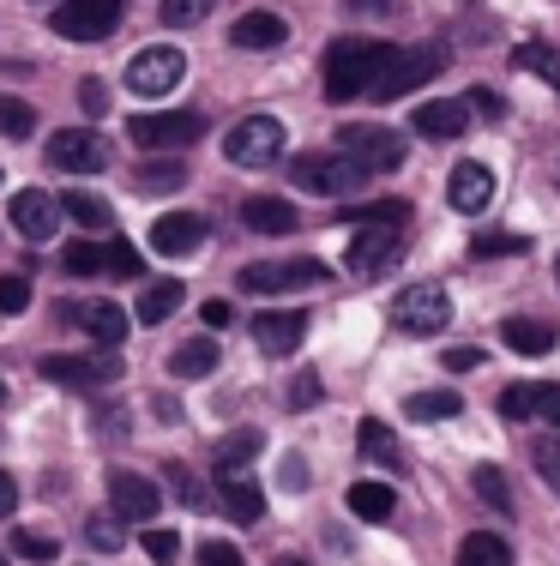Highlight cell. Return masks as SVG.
Instances as JSON below:
<instances>
[{
  "label": "cell",
  "instance_id": "cell-46",
  "mask_svg": "<svg viewBox=\"0 0 560 566\" xmlns=\"http://www.w3.org/2000/svg\"><path fill=\"white\" fill-rule=\"evenodd\" d=\"M145 555H151L157 566H169V560L181 555V536L176 531H145Z\"/></svg>",
  "mask_w": 560,
  "mask_h": 566
},
{
  "label": "cell",
  "instance_id": "cell-47",
  "mask_svg": "<svg viewBox=\"0 0 560 566\" xmlns=\"http://www.w3.org/2000/svg\"><path fill=\"white\" fill-rule=\"evenodd\" d=\"M12 548H19L24 560H55V536H31V531H19V536H12Z\"/></svg>",
  "mask_w": 560,
  "mask_h": 566
},
{
  "label": "cell",
  "instance_id": "cell-60",
  "mask_svg": "<svg viewBox=\"0 0 560 566\" xmlns=\"http://www.w3.org/2000/svg\"><path fill=\"white\" fill-rule=\"evenodd\" d=\"M554 283H560V260H554Z\"/></svg>",
  "mask_w": 560,
  "mask_h": 566
},
{
  "label": "cell",
  "instance_id": "cell-3",
  "mask_svg": "<svg viewBox=\"0 0 560 566\" xmlns=\"http://www.w3.org/2000/svg\"><path fill=\"white\" fill-rule=\"evenodd\" d=\"M289 175H296V187L326 193V199H344V193H356V187H368V169L356 164L350 151H308V157L289 164Z\"/></svg>",
  "mask_w": 560,
  "mask_h": 566
},
{
  "label": "cell",
  "instance_id": "cell-53",
  "mask_svg": "<svg viewBox=\"0 0 560 566\" xmlns=\"http://www.w3.org/2000/svg\"><path fill=\"white\" fill-rule=\"evenodd\" d=\"M284 489H289V494H302V489H308V458H296V452L284 458Z\"/></svg>",
  "mask_w": 560,
  "mask_h": 566
},
{
  "label": "cell",
  "instance_id": "cell-7",
  "mask_svg": "<svg viewBox=\"0 0 560 566\" xmlns=\"http://www.w3.org/2000/svg\"><path fill=\"white\" fill-rule=\"evenodd\" d=\"M446 319H452V295L440 290V283H410V290L392 302V326L410 332V338L446 332Z\"/></svg>",
  "mask_w": 560,
  "mask_h": 566
},
{
  "label": "cell",
  "instance_id": "cell-59",
  "mask_svg": "<svg viewBox=\"0 0 560 566\" xmlns=\"http://www.w3.org/2000/svg\"><path fill=\"white\" fill-rule=\"evenodd\" d=\"M277 566H314V560H302V555H284V560H277Z\"/></svg>",
  "mask_w": 560,
  "mask_h": 566
},
{
  "label": "cell",
  "instance_id": "cell-62",
  "mask_svg": "<svg viewBox=\"0 0 560 566\" xmlns=\"http://www.w3.org/2000/svg\"><path fill=\"white\" fill-rule=\"evenodd\" d=\"M0 181H7V169H0Z\"/></svg>",
  "mask_w": 560,
  "mask_h": 566
},
{
  "label": "cell",
  "instance_id": "cell-14",
  "mask_svg": "<svg viewBox=\"0 0 560 566\" xmlns=\"http://www.w3.org/2000/svg\"><path fill=\"white\" fill-rule=\"evenodd\" d=\"M7 218H12V229H19L24 241H49L61 229V199H49L43 187H24V193H12V206H7Z\"/></svg>",
  "mask_w": 560,
  "mask_h": 566
},
{
  "label": "cell",
  "instance_id": "cell-17",
  "mask_svg": "<svg viewBox=\"0 0 560 566\" xmlns=\"http://www.w3.org/2000/svg\"><path fill=\"white\" fill-rule=\"evenodd\" d=\"M302 338H308V314H302V307H277V314L253 319V344H260L265 356H296Z\"/></svg>",
  "mask_w": 560,
  "mask_h": 566
},
{
  "label": "cell",
  "instance_id": "cell-57",
  "mask_svg": "<svg viewBox=\"0 0 560 566\" xmlns=\"http://www.w3.org/2000/svg\"><path fill=\"white\" fill-rule=\"evenodd\" d=\"M230 319H235L230 302H205V326H230Z\"/></svg>",
  "mask_w": 560,
  "mask_h": 566
},
{
  "label": "cell",
  "instance_id": "cell-51",
  "mask_svg": "<svg viewBox=\"0 0 560 566\" xmlns=\"http://www.w3.org/2000/svg\"><path fill=\"white\" fill-rule=\"evenodd\" d=\"M169 476H176V494H181L187 506H205V489H199V482H193V470H181V464H176V470H169Z\"/></svg>",
  "mask_w": 560,
  "mask_h": 566
},
{
  "label": "cell",
  "instance_id": "cell-28",
  "mask_svg": "<svg viewBox=\"0 0 560 566\" xmlns=\"http://www.w3.org/2000/svg\"><path fill=\"white\" fill-rule=\"evenodd\" d=\"M181 302H187L181 283H151V290L139 295V307H133V319H139V326H163L169 314H181Z\"/></svg>",
  "mask_w": 560,
  "mask_h": 566
},
{
  "label": "cell",
  "instance_id": "cell-35",
  "mask_svg": "<svg viewBox=\"0 0 560 566\" xmlns=\"http://www.w3.org/2000/svg\"><path fill=\"white\" fill-rule=\"evenodd\" d=\"M530 241L525 235H513V229H488V235H476L471 241V253L476 260H506V253H525Z\"/></svg>",
  "mask_w": 560,
  "mask_h": 566
},
{
  "label": "cell",
  "instance_id": "cell-58",
  "mask_svg": "<svg viewBox=\"0 0 560 566\" xmlns=\"http://www.w3.org/2000/svg\"><path fill=\"white\" fill-rule=\"evenodd\" d=\"M392 0H350V12H385Z\"/></svg>",
  "mask_w": 560,
  "mask_h": 566
},
{
  "label": "cell",
  "instance_id": "cell-29",
  "mask_svg": "<svg viewBox=\"0 0 560 566\" xmlns=\"http://www.w3.org/2000/svg\"><path fill=\"white\" fill-rule=\"evenodd\" d=\"M260 447H265L260 428H235V434H223L218 440V476H235L247 458H260Z\"/></svg>",
  "mask_w": 560,
  "mask_h": 566
},
{
  "label": "cell",
  "instance_id": "cell-31",
  "mask_svg": "<svg viewBox=\"0 0 560 566\" xmlns=\"http://www.w3.org/2000/svg\"><path fill=\"white\" fill-rule=\"evenodd\" d=\"M356 447H362V458H373V464H398V440L385 422H373V416H362L356 422Z\"/></svg>",
  "mask_w": 560,
  "mask_h": 566
},
{
  "label": "cell",
  "instance_id": "cell-42",
  "mask_svg": "<svg viewBox=\"0 0 560 566\" xmlns=\"http://www.w3.org/2000/svg\"><path fill=\"white\" fill-rule=\"evenodd\" d=\"M187 169L181 164H145L139 169V193H169V187H181Z\"/></svg>",
  "mask_w": 560,
  "mask_h": 566
},
{
  "label": "cell",
  "instance_id": "cell-20",
  "mask_svg": "<svg viewBox=\"0 0 560 566\" xmlns=\"http://www.w3.org/2000/svg\"><path fill=\"white\" fill-rule=\"evenodd\" d=\"M464 127H471V109L452 97L416 103V115H410V133H422V139H464Z\"/></svg>",
  "mask_w": 560,
  "mask_h": 566
},
{
  "label": "cell",
  "instance_id": "cell-23",
  "mask_svg": "<svg viewBox=\"0 0 560 566\" xmlns=\"http://www.w3.org/2000/svg\"><path fill=\"white\" fill-rule=\"evenodd\" d=\"M242 223L253 229V235H289V229H296V206H289V199L260 193V199H247V206H242Z\"/></svg>",
  "mask_w": 560,
  "mask_h": 566
},
{
  "label": "cell",
  "instance_id": "cell-22",
  "mask_svg": "<svg viewBox=\"0 0 560 566\" xmlns=\"http://www.w3.org/2000/svg\"><path fill=\"white\" fill-rule=\"evenodd\" d=\"M218 494H223V512H230L235 524H260V512H265V489L253 476H218Z\"/></svg>",
  "mask_w": 560,
  "mask_h": 566
},
{
  "label": "cell",
  "instance_id": "cell-38",
  "mask_svg": "<svg viewBox=\"0 0 560 566\" xmlns=\"http://www.w3.org/2000/svg\"><path fill=\"white\" fill-rule=\"evenodd\" d=\"M61 265H66L73 277H91V272H103V265H109V253H103L97 241H73V248L61 253Z\"/></svg>",
  "mask_w": 560,
  "mask_h": 566
},
{
  "label": "cell",
  "instance_id": "cell-25",
  "mask_svg": "<svg viewBox=\"0 0 560 566\" xmlns=\"http://www.w3.org/2000/svg\"><path fill=\"white\" fill-rule=\"evenodd\" d=\"M458 410H464V398L452 392V386H434V392H410V398H404V416H410V422H452Z\"/></svg>",
  "mask_w": 560,
  "mask_h": 566
},
{
  "label": "cell",
  "instance_id": "cell-9",
  "mask_svg": "<svg viewBox=\"0 0 560 566\" xmlns=\"http://www.w3.org/2000/svg\"><path fill=\"white\" fill-rule=\"evenodd\" d=\"M404 229L410 223H362L350 235L344 265H350L356 277H373V272H385V265H398V253H404Z\"/></svg>",
  "mask_w": 560,
  "mask_h": 566
},
{
  "label": "cell",
  "instance_id": "cell-19",
  "mask_svg": "<svg viewBox=\"0 0 560 566\" xmlns=\"http://www.w3.org/2000/svg\"><path fill=\"white\" fill-rule=\"evenodd\" d=\"M109 506L121 512V518L145 524V518H157V506H163V494H157L145 476H133V470H109Z\"/></svg>",
  "mask_w": 560,
  "mask_h": 566
},
{
  "label": "cell",
  "instance_id": "cell-50",
  "mask_svg": "<svg viewBox=\"0 0 560 566\" xmlns=\"http://www.w3.org/2000/svg\"><path fill=\"white\" fill-rule=\"evenodd\" d=\"M78 103H85L91 115H103L109 109V85H103V78H85V85H78Z\"/></svg>",
  "mask_w": 560,
  "mask_h": 566
},
{
  "label": "cell",
  "instance_id": "cell-56",
  "mask_svg": "<svg viewBox=\"0 0 560 566\" xmlns=\"http://www.w3.org/2000/svg\"><path fill=\"white\" fill-rule=\"evenodd\" d=\"M12 512H19V482L0 470V518H12Z\"/></svg>",
  "mask_w": 560,
  "mask_h": 566
},
{
  "label": "cell",
  "instance_id": "cell-63",
  "mask_svg": "<svg viewBox=\"0 0 560 566\" xmlns=\"http://www.w3.org/2000/svg\"><path fill=\"white\" fill-rule=\"evenodd\" d=\"M0 566H7V555H0Z\"/></svg>",
  "mask_w": 560,
  "mask_h": 566
},
{
  "label": "cell",
  "instance_id": "cell-15",
  "mask_svg": "<svg viewBox=\"0 0 560 566\" xmlns=\"http://www.w3.org/2000/svg\"><path fill=\"white\" fill-rule=\"evenodd\" d=\"M488 199H495V169L476 164V157H464V164L452 169V181H446V206L458 211V218H476V211H488Z\"/></svg>",
  "mask_w": 560,
  "mask_h": 566
},
{
  "label": "cell",
  "instance_id": "cell-5",
  "mask_svg": "<svg viewBox=\"0 0 560 566\" xmlns=\"http://www.w3.org/2000/svg\"><path fill=\"white\" fill-rule=\"evenodd\" d=\"M331 283V265L326 260H260V265H242V290L247 295H289V290H319Z\"/></svg>",
  "mask_w": 560,
  "mask_h": 566
},
{
  "label": "cell",
  "instance_id": "cell-39",
  "mask_svg": "<svg viewBox=\"0 0 560 566\" xmlns=\"http://www.w3.org/2000/svg\"><path fill=\"white\" fill-rule=\"evenodd\" d=\"M211 7H218V0H163V7H157V19H163L169 31H187V24H199Z\"/></svg>",
  "mask_w": 560,
  "mask_h": 566
},
{
  "label": "cell",
  "instance_id": "cell-32",
  "mask_svg": "<svg viewBox=\"0 0 560 566\" xmlns=\"http://www.w3.org/2000/svg\"><path fill=\"white\" fill-rule=\"evenodd\" d=\"M350 512H356V518H392L398 494L385 489V482H356V489H350Z\"/></svg>",
  "mask_w": 560,
  "mask_h": 566
},
{
  "label": "cell",
  "instance_id": "cell-48",
  "mask_svg": "<svg viewBox=\"0 0 560 566\" xmlns=\"http://www.w3.org/2000/svg\"><path fill=\"white\" fill-rule=\"evenodd\" d=\"M440 368H446V374H471V368H483V349L458 344V349H446V356H440Z\"/></svg>",
  "mask_w": 560,
  "mask_h": 566
},
{
  "label": "cell",
  "instance_id": "cell-55",
  "mask_svg": "<svg viewBox=\"0 0 560 566\" xmlns=\"http://www.w3.org/2000/svg\"><path fill=\"white\" fill-rule=\"evenodd\" d=\"M537 410L560 428V386H537Z\"/></svg>",
  "mask_w": 560,
  "mask_h": 566
},
{
  "label": "cell",
  "instance_id": "cell-2",
  "mask_svg": "<svg viewBox=\"0 0 560 566\" xmlns=\"http://www.w3.org/2000/svg\"><path fill=\"white\" fill-rule=\"evenodd\" d=\"M284 139L289 133L277 115H247L223 133V157H230L235 169H272L277 157H284Z\"/></svg>",
  "mask_w": 560,
  "mask_h": 566
},
{
  "label": "cell",
  "instance_id": "cell-6",
  "mask_svg": "<svg viewBox=\"0 0 560 566\" xmlns=\"http://www.w3.org/2000/svg\"><path fill=\"white\" fill-rule=\"evenodd\" d=\"M121 12H127V0H61L49 12V24H55L66 43H103L121 24Z\"/></svg>",
  "mask_w": 560,
  "mask_h": 566
},
{
  "label": "cell",
  "instance_id": "cell-49",
  "mask_svg": "<svg viewBox=\"0 0 560 566\" xmlns=\"http://www.w3.org/2000/svg\"><path fill=\"white\" fill-rule=\"evenodd\" d=\"M199 566H247V560H242V548H230V543H205L199 548Z\"/></svg>",
  "mask_w": 560,
  "mask_h": 566
},
{
  "label": "cell",
  "instance_id": "cell-52",
  "mask_svg": "<svg viewBox=\"0 0 560 566\" xmlns=\"http://www.w3.org/2000/svg\"><path fill=\"white\" fill-rule=\"evenodd\" d=\"M314 398H319V380H314V374H296V380H289V403H296V410H308Z\"/></svg>",
  "mask_w": 560,
  "mask_h": 566
},
{
  "label": "cell",
  "instance_id": "cell-43",
  "mask_svg": "<svg viewBox=\"0 0 560 566\" xmlns=\"http://www.w3.org/2000/svg\"><path fill=\"white\" fill-rule=\"evenodd\" d=\"M103 253H109V272H121V277H139L145 272V253L133 248V241H109Z\"/></svg>",
  "mask_w": 560,
  "mask_h": 566
},
{
  "label": "cell",
  "instance_id": "cell-45",
  "mask_svg": "<svg viewBox=\"0 0 560 566\" xmlns=\"http://www.w3.org/2000/svg\"><path fill=\"white\" fill-rule=\"evenodd\" d=\"M356 223H410V206L404 199H380V206H368V211H350Z\"/></svg>",
  "mask_w": 560,
  "mask_h": 566
},
{
  "label": "cell",
  "instance_id": "cell-34",
  "mask_svg": "<svg viewBox=\"0 0 560 566\" xmlns=\"http://www.w3.org/2000/svg\"><path fill=\"white\" fill-rule=\"evenodd\" d=\"M0 133L7 139H31L36 133V109L24 97H12V91H0Z\"/></svg>",
  "mask_w": 560,
  "mask_h": 566
},
{
  "label": "cell",
  "instance_id": "cell-37",
  "mask_svg": "<svg viewBox=\"0 0 560 566\" xmlns=\"http://www.w3.org/2000/svg\"><path fill=\"white\" fill-rule=\"evenodd\" d=\"M530 464H537L542 482L560 494V434H537V440H530Z\"/></svg>",
  "mask_w": 560,
  "mask_h": 566
},
{
  "label": "cell",
  "instance_id": "cell-1",
  "mask_svg": "<svg viewBox=\"0 0 560 566\" xmlns=\"http://www.w3.org/2000/svg\"><path fill=\"white\" fill-rule=\"evenodd\" d=\"M434 73H440V55H434V49H392V43H385L380 61H373V73H368V91H362V97L392 103V97H404V91L429 85Z\"/></svg>",
  "mask_w": 560,
  "mask_h": 566
},
{
  "label": "cell",
  "instance_id": "cell-16",
  "mask_svg": "<svg viewBox=\"0 0 560 566\" xmlns=\"http://www.w3.org/2000/svg\"><path fill=\"white\" fill-rule=\"evenodd\" d=\"M199 248H205V218H193V211H169L151 223V253H163V260H193Z\"/></svg>",
  "mask_w": 560,
  "mask_h": 566
},
{
  "label": "cell",
  "instance_id": "cell-44",
  "mask_svg": "<svg viewBox=\"0 0 560 566\" xmlns=\"http://www.w3.org/2000/svg\"><path fill=\"white\" fill-rule=\"evenodd\" d=\"M24 307H31V283L19 272H7L0 277V314H24Z\"/></svg>",
  "mask_w": 560,
  "mask_h": 566
},
{
  "label": "cell",
  "instance_id": "cell-41",
  "mask_svg": "<svg viewBox=\"0 0 560 566\" xmlns=\"http://www.w3.org/2000/svg\"><path fill=\"white\" fill-rule=\"evenodd\" d=\"M495 410L506 416V422H530V416H537V386H506Z\"/></svg>",
  "mask_w": 560,
  "mask_h": 566
},
{
  "label": "cell",
  "instance_id": "cell-26",
  "mask_svg": "<svg viewBox=\"0 0 560 566\" xmlns=\"http://www.w3.org/2000/svg\"><path fill=\"white\" fill-rule=\"evenodd\" d=\"M452 566H513V548H506V536H495V531H471L458 543V560Z\"/></svg>",
  "mask_w": 560,
  "mask_h": 566
},
{
  "label": "cell",
  "instance_id": "cell-10",
  "mask_svg": "<svg viewBox=\"0 0 560 566\" xmlns=\"http://www.w3.org/2000/svg\"><path fill=\"white\" fill-rule=\"evenodd\" d=\"M121 356L103 349V356H43V380L55 386H73V392H97V386H115L121 380Z\"/></svg>",
  "mask_w": 560,
  "mask_h": 566
},
{
  "label": "cell",
  "instance_id": "cell-24",
  "mask_svg": "<svg viewBox=\"0 0 560 566\" xmlns=\"http://www.w3.org/2000/svg\"><path fill=\"white\" fill-rule=\"evenodd\" d=\"M211 368H218V338H205V332L176 344V356H169V374H176V380H199V374H211Z\"/></svg>",
  "mask_w": 560,
  "mask_h": 566
},
{
  "label": "cell",
  "instance_id": "cell-27",
  "mask_svg": "<svg viewBox=\"0 0 560 566\" xmlns=\"http://www.w3.org/2000/svg\"><path fill=\"white\" fill-rule=\"evenodd\" d=\"M513 66H518V73H537L542 85L560 97V49L554 43H518L513 49Z\"/></svg>",
  "mask_w": 560,
  "mask_h": 566
},
{
  "label": "cell",
  "instance_id": "cell-8",
  "mask_svg": "<svg viewBox=\"0 0 560 566\" xmlns=\"http://www.w3.org/2000/svg\"><path fill=\"white\" fill-rule=\"evenodd\" d=\"M127 139L145 145V151H181V145L205 139V120L193 109H169V115H133L127 120Z\"/></svg>",
  "mask_w": 560,
  "mask_h": 566
},
{
  "label": "cell",
  "instance_id": "cell-54",
  "mask_svg": "<svg viewBox=\"0 0 560 566\" xmlns=\"http://www.w3.org/2000/svg\"><path fill=\"white\" fill-rule=\"evenodd\" d=\"M471 109H476V115H483V120H500V97H495V91H488V85H476V97H471Z\"/></svg>",
  "mask_w": 560,
  "mask_h": 566
},
{
  "label": "cell",
  "instance_id": "cell-18",
  "mask_svg": "<svg viewBox=\"0 0 560 566\" xmlns=\"http://www.w3.org/2000/svg\"><path fill=\"white\" fill-rule=\"evenodd\" d=\"M230 43L247 49V55H272V49L289 43V19H277V12L253 7V12H242V19L230 24Z\"/></svg>",
  "mask_w": 560,
  "mask_h": 566
},
{
  "label": "cell",
  "instance_id": "cell-4",
  "mask_svg": "<svg viewBox=\"0 0 560 566\" xmlns=\"http://www.w3.org/2000/svg\"><path fill=\"white\" fill-rule=\"evenodd\" d=\"M380 49H385V43H362V36H344V43H331V49H326V97H331V103L362 97L373 61H380Z\"/></svg>",
  "mask_w": 560,
  "mask_h": 566
},
{
  "label": "cell",
  "instance_id": "cell-13",
  "mask_svg": "<svg viewBox=\"0 0 560 566\" xmlns=\"http://www.w3.org/2000/svg\"><path fill=\"white\" fill-rule=\"evenodd\" d=\"M49 164L66 169V175H97L103 164H109V145H103L91 127H61L55 139H49Z\"/></svg>",
  "mask_w": 560,
  "mask_h": 566
},
{
  "label": "cell",
  "instance_id": "cell-11",
  "mask_svg": "<svg viewBox=\"0 0 560 566\" xmlns=\"http://www.w3.org/2000/svg\"><path fill=\"white\" fill-rule=\"evenodd\" d=\"M187 78V55L181 49H145V55H133V66H127V91H139V97H169Z\"/></svg>",
  "mask_w": 560,
  "mask_h": 566
},
{
  "label": "cell",
  "instance_id": "cell-40",
  "mask_svg": "<svg viewBox=\"0 0 560 566\" xmlns=\"http://www.w3.org/2000/svg\"><path fill=\"white\" fill-rule=\"evenodd\" d=\"M115 518H121V512H97V518H91V524H85V536H91V548H103V555H115V548H121V543H127V531H121V524H115Z\"/></svg>",
  "mask_w": 560,
  "mask_h": 566
},
{
  "label": "cell",
  "instance_id": "cell-36",
  "mask_svg": "<svg viewBox=\"0 0 560 566\" xmlns=\"http://www.w3.org/2000/svg\"><path fill=\"white\" fill-rule=\"evenodd\" d=\"M476 494H483L495 512H513V489H506V476H500V464H476Z\"/></svg>",
  "mask_w": 560,
  "mask_h": 566
},
{
  "label": "cell",
  "instance_id": "cell-30",
  "mask_svg": "<svg viewBox=\"0 0 560 566\" xmlns=\"http://www.w3.org/2000/svg\"><path fill=\"white\" fill-rule=\"evenodd\" d=\"M500 338H506V349H518V356H549L554 349V332L542 326V319H506Z\"/></svg>",
  "mask_w": 560,
  "mask_h": 566
},
{
  "label": "cell",
  "instance_id": "cell-21",
  "mask_svg": "<svg viewBox=\"0 0 560 566\" xmlns=\"http://www.w3.org/2000/svg\"><path fill=\"white\" fill-rule=\"evenodd\" d=\"M61 319H78V332H91L103 349H115V344L127 338V314L115 302H78V307H66Z\"/></svg>",
  "mask_w": 560,
  "mask_h": 566
},
{
  "label": "cell",
  "instance_id": "cell-33",
  "mask_svg": "<svg viewBox=\"0 0 560 566\" xmlns=\"http://www.w3.org/2000/svg\"><path fill=\"white\" fill-rule=\"evenodd\" d=\"M61 211H66V218H73L78 229H109V223H115V211L103 206L97 193H78V187H73V193H66V199H61Z\"/></svg>",
  "mask_w": 560,
  "mask_h": 566
},
{
  "label": "cell",
  "instance_id": "cell-12",
  "mask_svg": "<svg viewBox=\"0 0 560 566\" xmlns=\"http://www.w3.org/2000/svg\"><path fill=\"white\" fill-rule=\"evenodd\" d=\"M338 151H350L368 175H385V169L404 164V139H398L392 127H344L338 133Z\"/></svg>",
  "mask_w": 560,
  "mask_h": 566
},
{
  "label": "cell",
  "instance_id": "cell-61",
  "mask_svg": "<svg viewBox=\"0 0 560 566\" xmlns=\"http://www.w3.org/2000/svg\"><path fill=\"white\" fill-rule=\"evenodd\" d=\"M0 403H7V386H0Z\"/></svg>",
  "mask_w": 560,
  "mask_h": 566
}]
</instances>
